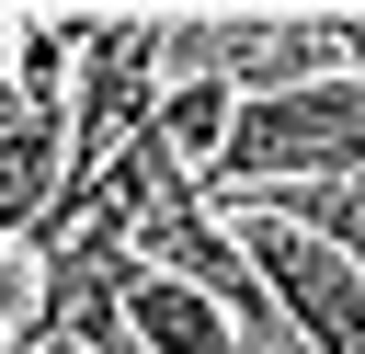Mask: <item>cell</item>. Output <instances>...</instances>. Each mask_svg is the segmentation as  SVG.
Returning <instances> with one entry per match:
<instances>
[{
	"mask_svg": "<svg viewBox=\"0 0 365 354\" xmlns=\"http://www.w3.org/2000/svg\"><path fill=\"white\" fill-rule=\"evenodd\" d=\"M228 126H240V91H228V80H171V91H160V114H148V137H160V148H171L194 183L217 171Z\"/></svg>",
	"mask_w": 365,
	"mask_h": 354,
	"instance_id": "4",
	"label": "cell"
},
{
	"mask_svg": "<svg viewBox=\"0 0 365 354\" xmlns=\"http://www.w3.org/2000/svg\"><path fill=\"white\" fill-rule=\"evenodd\" d=\"M125 343L137 354H240V331H228V308L205 297V285H182V274H125Z\"/></svg>",
	"mask_w": 365,
	"mask_h": 354,
	"instance_id": "3",
	"label": "cell"
},
{
	"mask_svg": "<svg viewBox=\"0 0 365 354\" xmlns=\"http://www.w3.org/2000/svg\"><path fill=\"white\" fill-rule=\"evenodd\" d=\"M354 171H365V80L342 69V80H308V91L240 103V126H228V148H217L205 194L262 206V194H297V183H354Z\"/></svg>",
	"mask_w": 365,
	"mask_h": 354,
	"instance_id": "1",
	"label": "cell"
},
{
	"mask_svg": "<svg viewBox=\"0 0 365 354\" xmlns=\"http://www.w3.org/2000/svg\"><path fill=\"white\" fill-rule=\"evenodd\" d=\"M11 57H23V11H0V91H11Z\"/></svg>",
	"mask_w": 365,
	"mask_h": 354,
	"instance_id": "5",
	"label": "cell"
},
{
	"mask_svg": "<svg viewBox=\"0 0 365 354\" xmlns=\"http://www.w3.org/2000/svg\"><path fill=\"white\" fill-rule=\"evenodd\" d=\"M228 228H240L251 274L274 285V308H285V331H297L308 354H365V263H354V251H331L319 228H297V217H274V206H240Z\"/></svg>",
	"mask_w": 365,
	"mask_h": 354,
	"instance_id": "2",
	"label": "cell"
},
{
	"mask_svg": "<svg viewBox=\"0 0 365 354\" xmlns=\"http://www.w3.org/2000/svg\"><path fill=\"white\" fill-rule=\"evenodd\" d=\"M0 114H11V91H0Z\"/></svg>",
	"mask_w": 365,
	"mask_h": 354,
	"instance_id": "7",
	"label": "cell"
},
{
	"mask_svg": "<svg viewBox=\"0 0 365 354\" xmlns=\"http://www.w3.org/2000/svg\"><path fill=\"white\" fill-rule=\"evenodd\" d=\"M0 354H23V331H0Z\"/></svg>",
	"mask_w": 365,
	"mask_h": 354,
	"instance_id": "6",
	"label": "cell"
}]
</instances>
